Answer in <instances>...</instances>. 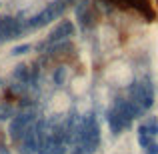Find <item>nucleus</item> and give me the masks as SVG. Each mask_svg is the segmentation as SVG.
<instances>
[{
	"mask_svg": "<svg viewBox=\"0 0 158 154\" xmlns=\"http://www.w3.org/2000/svg\"><path fill=\"white\" fill-rule=\"evenodd\" d=\"M128 100L138 104L144 112L154 104V88L148 80H136L128 86Z\"/></svg>",
	"mask_w": 158,
	"mask_h": 154,
	"instance_id": "obj_1",
	"label": "nucleus"
},
{
	"mask_svg": "<svg viewBox=\"0 0 158 154\" xmlns=\"http://www.w3.org/2000/svg\"><path fill=\"white\" fill-rule=\"evenodd\" d=\"M66 12V6L64 4H60L56 0V2H52V4H48L46 8H44L40 14H36V16H32L30 20L26 22V26L24 28H30V30H36V28H42V26H46L48 22H52V20H56V18H60L62 14Z\"/></svg>",
	"mask_w": 158,
	"mask_h": 154,
	"instance_id": "obj_2",
	"label": "nucleus"
},
{
	"mask_svg": "<svg viewBox=\"0 0 158 154\" xmlns=\"http://www.w3.org/2000/svg\"><path fill=\"white\" fill-rule=\"evenodd\" d=\"M36 120H38L36 110H26V112H22V114H18V116H12L10 124H8V138H10L12 142H18L20 136H22L24 130H26V126L34 124Z\"/></svg>",
	"mask_w": 158,
	"mask_h": 154,
	"instance_id": "obj_3",
	"label": "nucleus"
},
{
	"mask_svg": "<svg viewBox=\"0 0 158 154\" xmlns=\"http://www.w3.org/2000/svg\"><path fill=\"white\" fill-rule=\"evenodd\" d=\"M24 32L22 20L14 18V16H0V42H8V40L18 38Z\"/></svg>",
	"mask_w": 158,
	"mask_h": 154,
	"instance_id": "obj_4",
	"label": "nucleus"
},
{
	"mask_svg": "<svg viewBox=\"0 0 158 154\" xmlns=\"http://www.w3.org/2000/svg\"><path fill=\"white\" fill-rule=\"evenodd\" d=\"M74 32H76V28H74V24L70 22V20H60V22L56 24V28L48 34V38L44 40V42H46V46H50V44H54V42H62V40L72 38Z\"/></svg>",
	"mask_w": 158,
	"mask_h": 154,
	"instance_id": "obj_5",
	"label": "nucleus"
},
{
	"mask_svg": "<svg viewBox=\"0 0 158 154\" xmlns=\"http://www.w3.org/2000/svg\"><path fill=\"white\" fill-rule=\"evenodd\" d=\"M106 120H108V126H110L112 134H120L122 130H126V128L132 124V120H128L114 104H112V108L106 112Z\"/></svg>",
	"mask_w": 158,
	"mask_h": 154,
	"instance_id": "obj_6",
	"label": "nucleus"
},
{
	"mask_svg": "<svg viewBox=\"0 0 158 154\" xmlns=\"http://www.w3.org/2000/svg\"><path fill=\"white\" fill-rule=\"evenodd\" d=\"M18 152L20 154H36V152H38V138H36L34 124L26 126L24 134L20 136V140H18Z\"/></svg>",
	"mask_w": 158,
	"mask_h": 154,
	"instance_id": "obj_7",
	"label": "nucleus"
},
{
	"mask_svg": "<svg viewBox=\"0 0 158 154\" xmlns=\"http://www.w3.org/2000/svg\"><path fill=\"white\" fill-rule=\"evenodd\" d=\"M76 18L82 28L90 26V22H92V2L90 0H80L76 4Z\"/></svg>",
	"mask_w": 158,
	"mask_h": 154,
	"instance_id": "obj_8",
	"label": "nucleus"
},
{
	"mask_svg": "<svg viewBox=\"0 0 158 154\" xmlns=\"http://www.w3.org/2000/svg\"><path fill=\"white\" fill-rule=\"evenodd\" d=\"M12 78H14L16 82L28 84V82H30V66H26V64H18V66L14 68V72H12Z\"/></svg>",
	"mask_w": 158,
	"mask_h": 154,
	"instance_id": "obj_9",
	"label": "nucleus"
},
{
	"mask_svg": "<svg viewBox=\"0 0 158 154\" xmlns=\"http://www.w3.org/2000/svg\"><path fill=\"white\" fill-rule=\"evenodd\" d=\"M152 142H154V138H152V136L148 134L146 126H144V124H140V126H138V144L144 148V150H146V148L150 146Z\"/></svg>",
	"mask_w": 158,
	"mask_h": 154,
	"instance_id": "obj_10",
	"label": "nucleus"
},
{
	"mask_svg": "<svg viewBox=\"0 0 158 154\" xmlns=\"http://www.w3.org/2000/svg\"><path fill=\"white\" fill-rule=\"evenodd\" d=\"M66 74H68V70H66L64 66H58L56 72H54V84H56V86H62L66 82Z\"/></svg>",
	"mask_w": 158,
	"mask_h": 154,
	"instance_id": "obj_11",
	"label": "nucleus"
},
{
	"mask_svg": "<svg viewBox=\"0 0 158 154\" xmlns=\"http://www.w3.org/2000/svg\"><path fill=\"white\" fill-rule=\"evenodd\" d=\"M32 50V44H20V46H14V50H12V56H22V54L30 52Z\"/></svg>",
	"mask_w": 158,
	"mask_h": 154,
	"instance_id": "obj_12",
	"label": "nucleus"
},
{
	"mask_svg": "<svg viewBox=\"0 0 158 154\" xmlns=\"http://www.w3.org/2000/svg\"><path fill=\"white\" fill-rule=\"evenodd\" d=\"M12 118V108L0 104V120H10Z\"/></svg>",
	"mask_w": 158,
	"mask_h": 154,
	"instance_id": "obj_13",
	"label": "nucleus"
},
{
	"mask_svg": "<svg viewBox=\"0 0 158 154\" xmlns=\"http://www.w3.org/2000/svg\"><path fill=\"white\" fill-rule=\"evenodd\" d=\"M24 88H26V84H22V82H18V84H12V86H10L12 92H22Z\"/></svg>",
	"mask_w": 158,
	"mask_h": 154,
	"instance_id": "obj_14",
	"label": "nucleus"
},
{
	"mask_svg": "<svg viewBox=\"0 0 158 154\" xmlns=\"http://www.w3.org/2000/svg\"><path fill=\"white\" fill-rule=\"evenodd\" d=\"M146 154H158V144H156V142H152L150 146L146 148Z\"/></svg>",
	"mask_w": 158,
	"mask_h": 154,
	"instance_id": "obj_15",
	"label": "nucleus"
},
{
	"mask_svg": "<svg viewBox=\"0 0 158 154\" xmlns=\"http://www.w3.org/2000/svg\"><path fill=\"white\" fill-rule=\"evenodd\" d=\"M58 2H60V4H64V6L68 8V6H72V4H76L78 0H58Z\"/></svg>",
	"mask_w": 158,
	"mask_h": 154,
	"instance_id": "obj_16",
	"label": "nucleus"
},
{
	"mask_svg": "<svg viewBox=\"0 0 158 154\" xmlns=\"http://www.w3.org/2000/svg\"><path fill=\"white\" fill-rule=\"evenodd\" d=\"M0 154H10V150H8L4 144H0Z\"/></svg>",
	"mask_w": 158,
	"mask_h": 154,
	"instance_id": "obj_17",
	"label": "nucleus"
},
{
	"mask_svg": "<svg viewBox=\"0 0 158 154\" xmlns=\"http://www.w3.org/2000/svg\"><path fill=\"white\" fill-rule=\"evenodd\" d=\"M0 84H2V82H0Z\"/></svg>",
	"mask_w": 158,
	"mask_h": 154,
	"instance_id": "obj_18",
	"label": "nucleus"
}]
</instances>
